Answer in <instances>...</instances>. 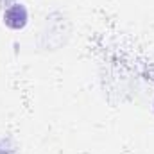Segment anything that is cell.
Returning a JSON list of instances; mask_svg holds the SVG:
<instances>
[{"label": "cell", "mask_w": 154, "mask_h": 154, "mask_svg": "<svg viewBox=\"0 0 154 154\" xmlns=\"http://www.w3.org/2000/svg\"><path fill=\"white\" fill-rule=\"evenodd\" d=\"M4 23L11 29H23L27 23V9L22 4H14L4 13Z\"/></svg>", "instance_id": "obj_1"}]
</instances>
